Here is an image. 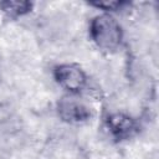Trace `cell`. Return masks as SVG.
<instances>
[{
	"mask_svg": "<svg viewBox=\"0 0 159 159\" xmlns=\"http://www.w3.org/2000/svg\"><path fill=\"white\" fill-rule=\"evenodd\" d=\"M91 35L98 47L116 50L122 41V29L117 20L109 15H99L91 22Z\"/></svg>",
	"mask_w": 159,
	"mask_h": 159,
	"instance_id": "6da1fadb",
	"label": "cell"
},
{
	"mask_svg": "<svg viewBox=\"0 0 159 159\" xmlns=\"http://www.w3.org/2000/svg\"><path fill=\"white\" fill-rule=\"evenodd\" d=\"M55 78L61 87L70 92H78L86 84L84 72L76 65L63 63L55 68Z\"/></svg>",
	"mask_w": 159,
	"mask_h": 159,
	"instance_id": "7a4b0ae2",
	"label": "cell"
},
{
	"mask_svg": "<svg viewBox=\"0 0 159 159\" xmlns=\"http://www.w3.org/2000/svg\"><path fill=\"white\" fill-rule=\"evenodd\" d=\"M58 114L66 122H82L89 117L88 108L80 101L65 97L58 102Z\"/></svg>",
	"mask_w": 159,
	"mask_h": 159,
	"instance_id": "3957f363",
	"label": "cell"
},
{
	"mask_svg": "<svg viewBox=\"0 0 159 159\" xmlns=\"http://www.w3.org/2000/svg\"><path fill=\"white\" fill-rule=\"evenodd\" d=\"M107 127L112 135L117 138L129 137L135 130V122L129 116L117 112L112 113L107 119Z\"/></svg>",
	"mask_w": 159,
	"mask_h": 159,
	"instance_id": "277c9868",
	"label": "cell"
},
{
	"mask_svg": "<svg viewBox=\"0 0 159 159\" xmlns=\"http://www.w3.org/2000/svg\"><path fill=\"white\" fill-rule=\"evenodd\" d=\"M0 7L11 16H22L30 11L31 4L25 1H5L0 4Z\"/></svg>",
	"mask_w": 159,
	"mask_h": 159,
	"instance_id": "5b68a950",
	"label": "cell"
}]
</instances>
